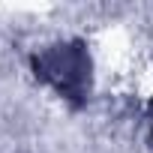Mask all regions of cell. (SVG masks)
Returning a JSON list of instances; mask_svg holds the SVG:
<instances>
[{
  "mask_svg": "<svg viewBox=\"0 0 153 153\" xmlns=\"http://www.w3.org/2000/svg\"><path fill=\"white\" fill-rule=\"evenodd\" d=\"M36 69L66 96H81L87 81V60L78 45H66L57 51H48L36 60Z\"/></svg>",
  "mask_w": 153,
  "mask_h": 153,
  "instance_id": "cell-1",
  "label": "cell"
}]
</instances>
